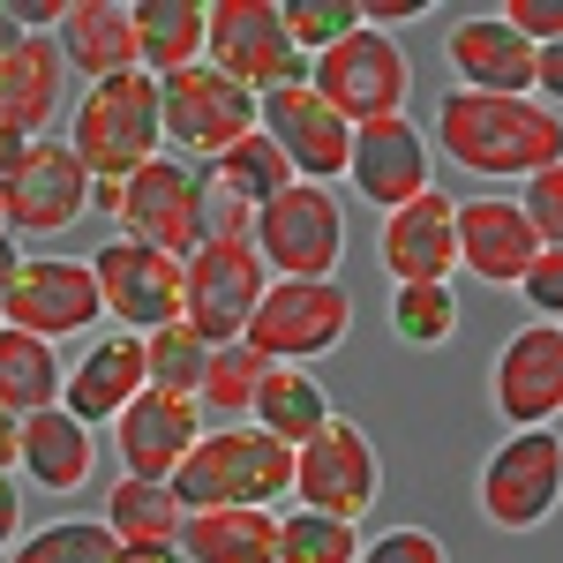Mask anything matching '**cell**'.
Instances as JSON below:
<instances>
[{"mask_svg":"<svg viewBox=\"0 0 563 563\" xmlns=\"http://www.w3.org/2000/svg\"><path fill=\"white\" fill-rule=\"evenodd\" d=\"M443 60L459 68L466 90H488V98H533V60L541 45H526L504 15H459L443 31Z\"/></svg>","mask_w":563,"mask_h":563,"instance_id":"7402d4cb","label":"cell"},{"mask_svg":"<svg viewBox=\"0 0 563 563\" xmlns=\"http://www.w3.org/2000/svg\"><path fill=\"white\" fill-rule=\"evenodd\" d=\"M8 563H121V541L106 519H53L38 533H23V549Z\"/></svg>","mask_w":563,"mask_h":563,"instance_id":"1f68e13d","label":"cell"},{"mask_svg":"<svg viewBox=\"0 0 563 563\" xmlns=\"http://www.w3.org/2000/svg\"><path fill=\"white\" fill-rule=\"evenodd\" d=\"M526 301H533V316L549 323V316H563V249H541V256L526 263Z\"/></svg>","mask_w":563,"mask_h":563,"instance_id":"ab89813d","label":"cell"},{"mask_svg":"<svg viewBox=\"0 0 563 563\" xmlns=\"http://www.w3.org/2000/svg\"><path fill=\"white\" fill-rule=\"evenodd\" d=\"M129 23H135V68L151 84L203 60V0H135Z\"/></svg>","mask_w":563,"mask_h":563,"instance_id":"4316f807","label":"cell"},{"mask_svg":"<svg viewBox=\"0 0 563 563\" xmlns=\"http://www.w3.org/2000/svg\"><path fill=\"white\" fill-rule=\"evenodd\" d=\"M60 98H68V60H60V45L38 38V31H23V38L0 53V135L38 143L45 121L60 113Z\"/></svg>","mask_w":563,"mask_h":563,"instance_id":"603a6c76","label":"cell"},{"mask_svg":"<svg viewBox=\"0 0 563 563\" xmlns=\"http://www.w3.org/2000/svg\"><path fill=\"white\" fill-rule=\"evenodd\" d=\"M361 533L353 519H323V511H286L278 519V563H353Z\"/></svg>","mask_w":563,"mask_h":563,"instance_id":"836d02e7","label":"cell"},{"mask_svg":"<svg viewBox=\"0 0 563 563\" xmlns=\"http://www.w3.org/2000/svg\"><path fill=\"white\" fill-rule=\"evenodd\" d=\"M121 218V241H143V249H158V256H188L196 241H203V174L188 166V158H151V166H135L121 180V196H113V211Z\"/></svg>","mask_w":563,"mask_h":563,"instance_id":"9c48e42d","label":"cell"},{"mask_svg":"<svg viewBox=\"0 0 563 563\" xmlns=\"http://www.w3.org/2000/svg\"><path fill=\"white\" fill-rule=\"evenodd\" d=\"M241 339L263 361L308 368V361H323V353H339L353 339V294L339 278H271Z\"/></svg>","mask_w":563,"mask_h":563,"instance_id":"5b68a950","label":"cell"},{"mask_svg":"<svg viewBox=\"0 0 563 563\" xmlns=\"http://www.w3.org/2000/svg\"><path fill=\"white\" fill-rule=\"evenodd\" d=\"M203 68H218L225 84H241L249 98H271V90L301 84V53L286 38L278 8L271 0H211L203 8Z\"/></svg>","mask_w":563,"mask_h":563,"instance_id":"ba28073f","label":"cell"},{"mask_svg":"<svg viewBox=\"0 0 563 563\" xmlns=\"http://www.w3.org/2000/svg\"><path fill=\"white\" fill-rule=\"evenodd\" d=\"M519 218L533 225V241H541V249H563V166H549V174L526 180Z\"/></svg>","mask_w":563,"mask_h":563,"instance_id":"74e56055","label":"cell"},{"mask_svg":"<svg viewBox=\"0 0 563 563\" xmlns=\"http://www.w3.org/2000/svg\"><path fill=\"white\" fill-rule=\"evenodd\" d=\"M121 563H180L174 549H121Z\"/></svg>","mask_w":563,"mask_h":563,"instance_id":"bcb514c9","label":"cell"},{"mask_svg":"<svg viewBox=\"0 0 563 563\" xmlns=\"http://www.w3.org/2000/svg\"><path fill=\"white\" fill-rule=\"evenodd\" d=\"M15 271H23V249H15V233H0V294L15 286Z\"/></svg>","mask_w":563,"mask_h":563,"instance_id":"f6af8a7d","label":"cell"},{"mask_svg":"<svg viewBox=\"0 0 563 563\" xmlns=\"http://www.w3.org/2000/svg\"><path fill=\"white\" fill-rule=\"evenodd\" d=\"M203 361H211V346H203L188 323H158V331H143V384L196 398V384H203Z\"/></svg>","mask_w":563,"mask_h":563,"instance_id":"d6a6232c","label":"cell"},{"mask_svg":"<svg viewBox=\"0 0 563 563\" xmlns=\"http://www.w3.org/2000/svg\"><path fill=\"white\" fill-rule=\"evenodd\" d=\"M196 435H203L196 398L158 390V384H143L129 406L113 413V451H121V474H135V481H174V466L188 459Z\"/></svg>","mask_w":563,"mask_h":563,"instance_id":"2e32d148","label":"cell"},{"mask_svg":"<svg viewBox=\"0 0 563 563\" xmlns=\"http://www.w3.org/2000/svg\"><path fill=\"white\" fill-rule=\"evenodd\" d=\"M98 278L76 256H23L15 286L0 294V323L31 331V339H76L84 323H98Z\"/></svg>","mask_w":563,"mask_h":563,"instance_id":"4fadbf2b","label":"cell"},{"mask_svg":"<svg viewBox=\"0 0 563 563\" xmlns=\"http://www.w3.org/2000/svg\"><path fill=\"white\" fill-rule=\"evenodd\" d=\"M143 390V339L135 331H113L84 353V368L60 384V406L84 421V429H113V413Z\"/></svg>","mask_w":563,"mask_h":563,"instance_id":"cb8c5ba5","label":"cell"},{"mask_svg":"<svg viewBox=\"0 0 563 563\" xmlns=\"http://www.w3.org/2000/svg\"><path fill=\"white\" fill-rule=\"evenodd\" d=\"M166 488L180 511H271L294 488V443L263 429H211L188 443Z\"/></svg>","mask_w":563,"mask_h":563,"instance_id":"7a4b0ae2","label":"cell"},{"mask_svg":"<svg viewBox=\"0 0 563 563\" xmlns=\"http://www.w3.org/2000/svg\"><path fill=\"white\" fill-rule=\"evenodd\" d=\"M158 84L129 68V76H106V84L84 90L76 121H68V151L90 180H129L135 166L158 158Z\"/></svg>","mask_w":563,"mask_h":563,"instance_id":"3957f363","label":"cell"},{"mask_svg":"<svg viewBox=\"0 0 563 563\" xmlns=\"http://www.w3.org/2000/svg\"><path fill=\"white\" fill-rule=\"evenodd\" d=\"M346 129H368V121H390V113H406V90H413V68H406V53L390 31H361L353 23L339 45H323L316 53V68L301 76Z\"/></svg>","mask_w":563,"mask_h":563,"instance_id":"8992f818","label":"cell"},{"mask_svg":"<svg viewBox=\"0 0 563 563\" xmlns=\"http://www.w3.org/2000/svg\"><path fill=\"white\" fill-rule=\"evenodd\" d=\"M435 143L474 180H533L563 158V121L541 98H488V90H443L435 98Z\"/></svg>","mask_w":563,"mask_h":563,"instance_id":"6da1fadb","label":"cell"},{"mask_svg":"<svg viewBox=\"0 0 563 563\" xmlns=\"http://www.w3.org/2000/svg\"><path fill=\"white\" fill-rule=\"evenodd\" d=\"M263 271L278 278H339V256H346V203L316 180H286L271 203L249 225Z\"/></svg>","mask_w":563,"mask_h":563,"instance_id":"52a82bcc","label":"cell"},{"mask_svg":"<svg viewBox=\"0 0 563 563\" xmlns=\"http://www.w3.org/2000/svg\"><path fill=\"white\" fill-rule=\"evenodd\" d=\"M294 496H301V511H323V519H361L384 496L376 443L331 413L308 443H294Z\"/></svg>","mask_w":563,"mask_h":563,"instance_id":"30bf717a","label":"cell"},{"mask_svg":"<svg viewBox=\"0 0 563 563\" xmlns=\"http://www.w3.org/2000/svg\"><path fill=\"white\" fill-rule=\"evenodd\" d=\"M353 563H451V556H443V541H435L429 526H390V533H376Z\"/></svg>","mask_w":563,"mask_h":563,"instance_id":"f35d334b","label":"cell"},{"mask_svg":"<svg viewBox=\"0 0 563 563\" xmlns=\"http://www.w3.org/2000/svg\"><path fill=\"white\" fill-rule=\"evenodd\" d=\"M263 286H271V271H263L249 233H203L180 256V323L203 346H233L249 331V316H256Z\"/></svg>","mask_w":563,"mask_h":563,"instance_id":"277c9868","label":"cell"},{"mask_svg":"<svg viewBox=\"0 0 563 563\" xmlns=\"http://www.w3.org/2000/svg\"><path fill=\"white\" fill-rule=\"evenodd\" d=\"M563 496V435L556 429H519L496 443V459L481 466V519L504 533H533Z\"/></svg>","mask_w":563,"mask_h":563,"instance_id":"7c38bea8","label":"cell"},{"mask_svg":"<svg viewBox=\"0 0 563 563\" xmlns=\"http://www.w3.org/2000/svg\"><path fill=\"white\" fill-rule=\"evenodd\" d=\"M249 413H256L263 435H278V443H308V435L331 421V398H323V384H316L308 368L271 361L263 384H256V398H249Z\"/></svg>","mask_w":563,"mask_h":563,"instance_id":"f1b7e54d","label":"cell"},{"mask_svg":"<svg viewBox=\"0 0 563 563\" xmlns=\"http://www.w3.org/2000/svg\"><path fill=\"white\" fill-rule=\"evenodd\" d=\"M0 233H8V180H0Z\"/></svg>","mask_w":563,"mask_h":563,"instance_id":"c3c4849f","label":"cell"},{"mask_svg":"<svg viewBox=\"0 0 563 563\" xmlns=\"http://www.w3.org/2000/svg\"><path fill=\"white\" fill-rule=\"evenodd\" d=\"M376 256L398 286H451L459 271V241H451V196L429 188L413 203L384 211V233H376Z\"/></svg>","mask_w":563,"mask_h":563,"instance_id":"44dd1931","label":"cell"},{"mask_svg":"<svg viewBox=\"0 0 563 563\" xmlns=\"http://www.w3.org/2000/svg\"><path fill=\"white\" fill-rule=\"evenodd\" d=\"M263 361L249 339H233V346H211V361H203V384H196V398L211 406V413H249V398H256L263 384Z\"/></svg>","mask_w":563,"mask_h":563,"instance_id":"e575fe53","label":"cell"},{"mask_svg":"<svg viewBox=\"0 0 563 563\" xmlns=\"http://www.w3.org/2000/svg\"><path fill=\"white\" fill-rule=\"evenodd\" d=\"M15 459H23V413H8V406H0V474H8Z\"/></svg>","mask_w":563,"mask_h":563,"instance_id":"b9f144b4","label":"cell"},{"mask_svg":"<svg viewBox=\"0 0 563 563\" xmlns=\"http://www.w3.org/2000/svg\"><path fill=\"white\" fill-rule=\"evenodd\" d=\"M60 353L53 339H31V331H8L0 323V406L8 413H45V406H60Z\"/></svg>","mask_w":563,"mask_h":563,"instance_id":"4dcf8cb0","label":"cell"},{"mask_svg":"<svg viewBox=\"0 0 563 563\" xmlns=\"http://www.w3.org/2000/svg\"><path fill=\"white\" fill-rule=\"evenodd\" d=\"M504 23H511L526 45H563V8H549V0H511Z\"/></svg>","mask_w":563,"mask_h":563,"instance_id":"60d3db41","label":"cell"},{"mask_svg":"<svg viewBox=\"0 0 563 563\" xmlns=\"http://www.w3.org/2000/svg\"><path fill=\"white\" fill-rule=\"evenodd\" d=\"M23 474L53 488V496H76L90 474H98V429H84L68 406H45V413H23Z\"/></svg>","mask_w":563,"mask_h":563,"instance_id":"d4e9b609","label":"cell"},{"mask_svg":"<svg viewBox=\"0 0 563 563\" xmlns=\"http://www.w3.org/2000/svg\"><path fill=\"white\" fill-rule=\"evenodd\" d=\"M158 135L211 166L218 151H233L241 135H256V98L196 60V68H180V76L158 84Z\"/></svg>","mask_w":563,"mask_h":563,"instance_id":"8fae6325","label":"cell"},{"mask_svg":"<svg viewBox=\"0 0 563 563\" xmlns=\"http://www.w3.org/2000/svg\"><path fill=\"white\" fill-rule=\"evenodd\" d=\"M60 60L68 68H84L90 84H106V76H129L135 68V23L121 0H68V15H60Z\"/></svg>","mask_w":563,"mask_h":563,"instance_id":"484cf974","label":"cell"},{"mask_svg":"<svg viewBox=\"0 0 563 563\" xmlns=\"http://www.w3.org/2000/svg\"><path fill=\"white\" fill-rule=\"evenodd\" d=\"M496 413L511 429H549L563 413V323H526L496 353Z\"/></svg>","mask_w":563,"mask_h":563,"instance_id":"d6986e66","label":"cell"},{"mask_svg":"<svg viewBox=\"0 0 563 563\" xmlns=\"http://www.w3.org/2000/svg\"><path fill=\"white\" fill-rule=\"evenodd\" d=\"M180 519H188V511L174 504V488H166V481L121 474V481H113V496H106V526H113V541H121V549H174Z\"/></svg>","mask_w":563,"mask_h":563,"instance_id":"f546056e","label":"cell"},{"mask_svg":"<svg viewBox=\"0 0 563 563\" xmlns=\"http://www.w3.org/2000/svg\"><path fill=\"white\" fill-rule=\"evenodd\" d=\"M90 278H98V308H106L113 323H135V339L158 331V323H180V263L158 256V249L113 233V241L90 256Z\"/></svg>","mask_w":563,"mask_h":563,"instance_id":"9a60e30c","label":"cell"},{"mask_svg":"<svg viewBox=\"0 0 563 563\" xmlns=\"http://www.w3.org/2000/svg\"><path fill=\"white\" fill-rule=\"evenodd\" d=\"M390 323H398L406 346H443V339L459 331V294H451V286H398Z\"/></svg>","mask_w":563,"mask_h":563,"instance_id":"d590c367","label":"cell"},{"mask_svg":"<svg viewBox=\"0 0 563 563\" xmlns=\"http://www.w3.org/2000/svg\"><path fill=\"white\" fill-rule=\"evenodd\" d=\"M278 23H286L294 53H323V45H339L353 31V8H346V0H286Z\"/></svg>","mask_w":563,"mask_h":563,"instance_id":"8d00e7d4","label":"cell"},{"mask_svg":"<svg viewBox=\"0 0 563 563\" xmlns=\"http://www.w3.org/2000/svg\"><path fill=\"white\" fill-rule=\"evenodd\" d=\"M15 38H23V23H15V8H0V53H8Z\"/></svg>","mask_w":563,"mask_h":563,"instance_id":"7dc6e473","label":"cell"},{"mask_svg":"<svg viewBox=\"0 0 563 563\" xmlns=\"http://www.w3.org/2000/svg\"><path fill=\"white\" fill-rule=\"evenodd\" d=\"M60 15H68V0H31V8H15V23L38 31V38H45V23H60Z\"/></svg>","mask_w":563,"mask_h":563,"instance_id":"ee69618b","label":"cell"},{"mask_svg":"<svg viewBox=\"0 0 563 563\" xmlns=\"http://www.w3.org/2000/svg\"><path fill=\"white\" fill-rule=\"evenodd\" d=\"M451 241H459V271H474L481 286H519L526 263L541 256L533 225L504 196H451Z\"/></svg>","mask_w":563,"mask_h":563,"instance_id":"ffe728a7","label":"cell"},{"mask_svg":"<svg viewBox=\"0 0 563 563\" xmlns=\"http://www.w3.org/2000/svg\"><path fill=\"white\" fill-rule=\"evenodd\" d=\"M90 211V174L76 166L68 143H31V158L8 174V233H68Z\"/></svg>","mask_w":563,"mask_h":563,"instance_id":"ac0fdd59","label":"cell"},{"mask_svg":"<svg viewBox=\"0 0 563 563\" xmlns=\"http://www.w3.org/2000/svg\"><path fill=\"white\" fill-rule=\"evenodd\" d=\"M429 135L413 129L406 113H390V121H368V129H353V151H346V180L361 188V203H376V211H398V203H413V196H429Z\"/></svg>","mask_w":563,"mask_h":563,"instance_id":"e0dca14e","label":"cell"},{"mask_svg":"<svg viewBox=\"0 0 563 563\" xmlns=\"http://www.w3.org/2000/svg\"><path fill=\"white\" fill-rule=\"evenodd\" d=\"M15 526H23V504H15V481L0 474V556H8V541H15Z\"/></svg>","mask_w":563,"mask_h":563,"instance_id":"7bdbcfd3","label":"cell"},{"mask_svg":"<svg viewBox=\"0 0 563 563\" xmlns=\"http://www.w3.org/2000/svg\"><path fill=\"white\" fill-rule=\"evenodd\" d=\"M256 129L278 143V158L294 166V180H316V188H331V180L346 174V151H353V129L316 98L308 84H286L256 98Z\"/></svg>","mask_w":563,"mask_h":563,"instance_id":"5bb4252c","label":"cell"},{"mask_svg":"<svg viewBox=\"0 0 563 563\" xmlns=\"http://www.w3.org/2000/svg\"><path fill=\"white\" fill-rule=\"evenodd\" d=\"M174 556L180 563H278V519L271 511H188Z\"/></svg>","mask_w":563,"mask_h":563,"instance_id":"83f0119b","label":"cell"}]
</instances>
